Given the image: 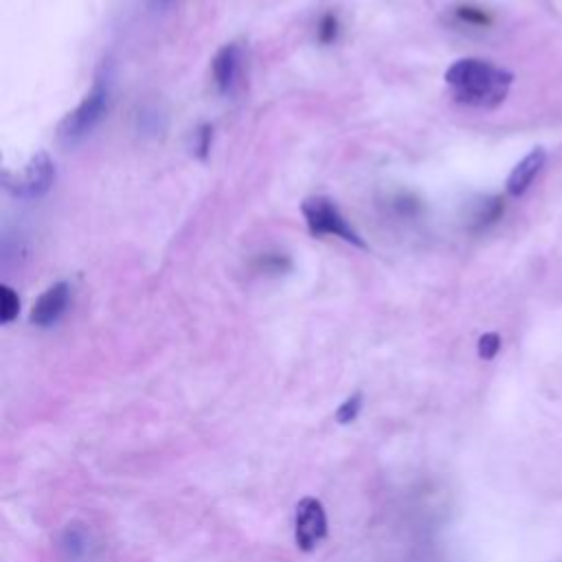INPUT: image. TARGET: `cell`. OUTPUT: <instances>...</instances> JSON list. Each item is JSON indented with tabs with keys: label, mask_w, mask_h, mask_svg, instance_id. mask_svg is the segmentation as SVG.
Here are the masks:
<instances>
[{
	"label": "cell",
	"mask_w": 562,
	"mask_h": 562,
	"mask_svg": "<svg viewBox=\"0 0 562 562\" xmlns=\"http://www.w3.org/2000/svg\"><path fill=\"white\" fill-rule=\"evenodd\" d=\"M512 81L514 75L509 70L476 57L457 59L446 70L452 97L470 108H496L505 101Z\"/></svg>",
	"instance_id": "6da1fadb"
},
{
	"label": "cell",
	"mask_w": 562,
	"mask_h": 562,
	"mask_svg": "<svg viewBox=\"0 0 562 562\" xmlns=\"http://www.w3.org/2000/svg\"><path fill=\"white\" fill-rule=\"evenodd\" d=\"M301 213H303L305 224H307V228H310V233L314 237L331 235V237L345 239L347 244L364 248V241L349 226V222L345 220V215L340 213L338 204L331 198H327V195H312V198L303 200Z\"/></svg>",
	"instance_id": "7a4b0ae2"
},
{
	"label": "cell",
	"mask_w": 562,
	"mask_h": 562,
	"mask_svg": "<svg viewBox=\"0 0 562 562\" xmlns=\"http://www.w3.org/2000/svg\"><path fill=\"white\" fill-rule=\"evenodd\" d=\"M105 108H108V86L97 81L92 90L81 99V103L64 116V121L57 127V138L64 145H75L99 123V119L105 114Z\"/></svg>",
	"instance_id": "3957f363"
},
{
	"label": "cell",
	"mask_w": 562,
	"mask_h": 562,
	"mask_svg": "<svg viewBox=\"0 0 562 562\" xmlns=\"http://www.w3.org/2000/svg\"><path fill=\"white\" fill-rule=\"evenodd\" d=\"M55 180V167L46 151H37L29 158V162L22 167L15 176H4L7 189H11L20 198H40L44 195Z\"/></svg>",
	"instance_id": "277c9868"
},
{
	"label": "cell",
	"mask_w": 562,
	"mask_h": 562,
	"mask_svg": "<svg viewBox=\"0 0 562 562\" xmlns=\"http://www.w3.org/2000/svg\"><path fill=\"white\" fill-rule=\"evenodd\" d=\"M327 536V514L318 498L305 496L294 509V540L301 551H314Z\"/></svg>",
	"instance_id": "5b68a950"
},
{
	"label": "cell",
	"mask_w": 562,
	"mask_h": 562,
	"mask_svg": "<svg viewBox=\"0 0 562 562\" xmlns=\"http://www.w3.org/2000/svg\"><path fill=\"white\" fill-rule=\"evenodd\" d=\"M68 299H70V285L66 281L53 283L33 303V307H31V323L37 325V327H50L66 312Z\"/></svg>",
	"instance_id": "8992f818"
},
{
	"label": "cell",
	"mask_w": 562,
	"mask_h": 562,
	"mask_svg": "<svg viewBox=\"0 0 562 562\" xmlns=\"http://www.w3.org/2000/svg\"><path fill=\"white\" fill-rule=\"evenodd\" d=\"M241 48L239 44H226L213 57V81L222 94H231L241 77Z\"/></svg>",
	"instance_id": "52a82bcc"
},
{
	"label": "cell",
	"mask_w": 562,
	"mask_h": 562,
	"mask_svg": "<svg viewBox=\"0 0 562 562\" xmlns=\"http://www.w3.org/2000/svg\"><path fill=\"white\" fill-rule=\"evenodd\" d=\"M59 549L66 562H92L97 555V542L92 531L81 522H70L61 531Z\"/></svg>",
	"instance_id": "ba28073f"
},
{
	"label": "cell",
	"mask_w": 562,
	"mask_h": 562,
	"mask_svg": "<svg viewBox=\"0 0 562 562\" xmlns=\"http://www.w3.org/2000/svg\"><path fill=\"white\" fill-rule=\"evenodd\" d=\"M544 160H547V151H544L542 147L531 149V151L512 169V173L507 176V193L514 195V198L522 195V193L531 187L533 178L540 173Z\"/></svg>",
	"instance_id": "9c48e42d"
},
{
	"label": "cell",
	"mask_w": 562,
	"mask_h": 562,
	"mask_svg": "<svg viewBox=\"0 0 562 562\" xmlns=\"http://www.w3.org/2000/svg\"><path fill=\"white\" fill-rule=\"evenodd\" d=\"M503 211H505L503 198H496V195H494V198H485V200H481V202L474 206L472 226H474L476 231L487 228V226H492L496 220H501Z\"/></svg>",
	"instance_id": "30bf717a"
},
{
	"label": "cell",
	"mask_w": 562,
	"mask_h": 562,
	"mask_svg": "<svg viewBox=\"0 0 562 562\" xmlns=\"http://www.w3.org/2000/svg\"><path fill=\"white\" fill-rule=\"evenodd\" d=\"M20 312V299L9 285H0V321L2 325H9Z\"/></svg>",
	"instance_id": "8fae6325"
},
{
	"label": "cell",
	"mask_w": 562,
	"mask_h": 562,
	"mask_svg": "<svg viewBox=\"0 0 562 562\" xmlns=\"http://www.w3.org/2000/svg\"><path fill=\"white\" fill-rule=\"evenodd\" d=\"M360 408H362V393L356 391L353 395H349V397L338 406V411H336V422H338V424H349V422H353V419L358 417Z\"/></svg>",
	"instance_id": "7c38bea8"
},
{
	"label": "cell",
	"mask_w": 562,
	"mask_h": 562,
	"mask_svg": "<svg viewBox=\"0 0 562 562\" xmlns=\"http://www.w3.org/2000/svg\"><path fill=\"white\" fill-rule=\"evenodd\" d=\"M476 349H479V356H481L483 360H492V358L498 353V349H501V336H498L496 331L483 334V336L479 338Z\"/></svg>",
	"instance_id": "4fadbf2b"
},
{
	"label": "cell",
	"mask_w": 562,
	"mask_h": 562,
	"mask_svg": "<svg viewBox=\"0 0 562 562\" xmlns=\"http://www.w3.org/2000/svg\"><path fill=\"white\" fill-rule=\"evenodd\" d=\"M459 18L465 20L468 24H476V26L490 24V15L483 9H476V7H461Z\"/></svg>",
	"instance_id": "5bb4252c"
},
{
	"label": "cell",
	"mask_w": 562,
	"mask_h": 562,
	"mask_svg": "<svg viewBox=\"0 0 562 562\" xmlns=\"http://www.w3.org/2000/svg\"><path fill=\"white\" fill-rule=\"evenodd\" d=\"M336 33H338V20L331 13L323 15V20L318 24V40L331 42V40H336Z\"/></svg>",
	"instance_id": "9a60e30c"
},
{
	"label": "cell",
	"mask_w": 562,
	"mask_h": 562,
	"mask_svg": "<svg viewBox=\"0 0 562 562\" xmlns=\"http://www.w3.org/2000/svg\"><path fill=\"white\" fill-rule=\"evenodd\" d=\"M198 134H200V136H198L195 149H198V154L204 158L206 151H209V145H211V127H202Z\"/></svg>",
	"instance_id": "2e32d148"
}]
</instances>
